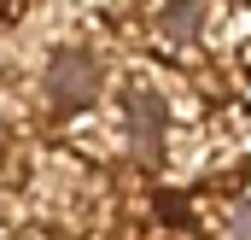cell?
<instances>
[{"label":"cell","instance_id":"1","mask_svg":"<svg viewBox=\"0 0 251 240\" xmlns=\"http://www.w3.org/2000/svg\"><path fill=\"white\" fill-rule=\"evenodd\" d=\"M41 88H47V100L70 112V106H88L94 100V88H100V59L94 53H82V47H59L47 70H41Z\"/></svg>","mask_w":251,"mask_h":240},{"label":"cell","instance_id":"2","mask_svg":"<svg viewBox=\"0 0 251 240\" xmlns=\"http://www.w3.org/2000/svg\"><path fill=\"white\" fill-rule=\"evenodd\" d=\"M204 30V0H164L158 6V35L170 47H193Z\"/></svg>","mask_w":251,"mask_h":240},{"label":"cell","instance_id":"3","mask_svg":"<svg viewBox=\"0 0 251 240\" xmlns=\"http://www.w3.org/2000/svg\"><path fill=\"white\" fill-rule=\"evenodd\" d=\"M228 240H251V199L228 205Z\"/></svg>","mask_w":251,"mask_h":240}]
</instances>
